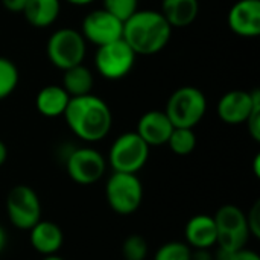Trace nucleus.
Segmentation results:
<instances>
[{
  "mask_svg": "<svg viewBox=\"0 0 260 260\" xmlns=\"http://www.w3.org/2000/svg\"><path fill=\"white\" fill-rule=\"evenodd\" d=\"M172 129H174V125L165 111L151 110L139 119L136 133L151 148V146L166 145Z\"/></svg>",
  "mask_w": 260,
  "mask_h": 260,
  "instance_id": "4468645a",
  "label": "nucleus"
},
{
  "mask_svg": "<svg viewBox=\"0 0 260 260\" xmlns=\"http://www.w3.org/2000/svg\"><path fill=\"white\" fill-rule=\"evenodd\" d=\"M245 216H247L250 236L254 239H260V200H257L251 206V209L248 210V213H245Z\"/></svg>",
  "mask_w": 260,
  "mask_h": 260,
  "instance_id": "a878e982",
  "label": "nucleus"
},
{
  "mask_svg": "<svg viewBox=\"0 0 260 260\" xmlns=\"http://www.w3.org/2000/svg\"><path fill=\"white\" fill-rule=\"evenodd\" d=\"M70 131L81 140L94 143L108 136L113 126V113L105 101L94 94L70 98L64 111Z\"/></svg>",
  "mask_w": 260,
  "mask_h": 260,
  "instance_id": "f257e3e1",
  "label": "nucleus"
},
{
  "mask_svg": "<svg viewBox=\"0 0 260 260\" xmlns=\"http://www.w3.org/2000/svg\"><path fill=\"white\" fill-rule=\"evenodd\" d=\"M66 171L70 180L76 184L90 186L104 177L107 171V158L93 148H76L66 158Z\"/></svg>",
  "mask_w": 260,
  "mask_h": 260,
  "instance_id": "9d476101",
  "label": "nucleus"
},
{
  "mask_svg": "<svg viewBox=\"0 0 260 260\" xmlns=\"http://www.w3.org/2000/svg\"><path fill=\"white\" fill-rule=\"evenodd\" d=\"M43 260H66V259L59 257L58 254H50V256H44V257H43Z\"/></svg>",
  "mask_w": 260,
  "mask_h": 260,
  "instance_id": "f704fd0d",
  "label": "nucleus"
},
{
  "mask_svg": "<svg viewBox=\"0 0 260 260\" xmlns=\"http://www.w3.org/2000/svg\"><path fill=\"white\" fill-rule=\"evenodd\" d=\"M192 248L186 242L172 241L163 244L154 254V260H190Z\"/></svg>",
  "mask_w": 260,
  "mask_h": 260,
  "instance_id": "5701e85b",
  "label": "nucleus"
},
{
  "mask_svg": "<svg viewBox=\"0 0 260 260\" xmlns=\"http://www.w3.org/2000/svg\"><path fill=\"white\" fill-rule=\"evenodd\" d=\"M104 9L125 23L139 11V0H104Z\"/></svg>",
  "mask_w": 260,
  "mask_h": 260,
  "instance_id": "393cba45",
  "label": "nucleus"
},
{
  "mask_svg": "<svg viewBox=\"0 0 260 260\" xmlns=\"http://www.w3.org/2000/svg\"><path fill=\"white\" fill-rule=\"evenodd\" d=\"M122 256L125 260H146L148 242L140 235L128 236L122 244Z\"/></svg>",
  "mask_w": 260,
  "mask_h": 260,
  "instance_id": "b1692460",
  "label": "nucleus"
},
{
  "mask_svg": "<svg viewBox=\"0 0 260 260\" xmlns=\"http://www.w3.org/2000/svg\"><path fill=\"white\" fill-rule=\"evenodd\" d=\"M70 96L61 85H46L35 98V107L44 117H59L69 105Z\"/></svg>",
  "mask_w": 260,
  "mask_h": 260,
  "instance_id": "a211bd4d",
  "label": "nucleus"
},
{
  "mask_svg": "<svg viewBox=\"0 0 260 260\" xmlns=\"http://www.w3.org/2000/svg\"><path fill=\"white\" fill-rule=\"evenodd\" d=\"M29 242L32 248L41 256L58 254L64 244V233L58 224L40 219L29 230Z\"/></svg>",
  "mask_w": 260,
  "mask_h": 260,
  "instance_id": "dca6fc26",
  "label": "nucleus"
},
{
  "mask_svg": "<svg viewBox=\"0 0 260 260\" xmlns=\"http://www.w3.org/2000/svg\"><path fill=\"white\" fill-rule=\"evenodd\" d=\"M172 35V27L158 11L139 9L123 23L122 38L136 55H155L161 52Z\"/></svg>",
  "mask_w": 260,
  "mask_h": 260,
  "instance_id": "f03ea898",
  "label": "nucleus"
},
{
  "mask_svg": "<svg viewBox=\"0 0 260 260\" xmlns=\"http://www.w3.org/2000/svg\"><path fill=\"white\" fill-rule=\"evenodd\" d=\"M216 224V245L224 251H239L247 247L250 236L247 216L235 204H225L213 215Z\"/></svg>",
  "mask_w": 260,
  "mask_h": 260,
  "instance_id": "20e7f679",
  "label": "nucleus"
},
{
  "mask_svg": "<svg viewBox=\"0 0 260 260\" xmlns=\"http://www.w3.org/2000/svg\"><path fill=\"white\" fill-rule=\"evenodd\" d=\"M260 104V91L232 90L221 96L216 105L218 117L227 125H242L248 119L253 108Z\"/></svg>",
  "mask_w": 260,
  "mask_h": 260,
  "instance_id": "f8f14e48",
  "label": "nucleus"
},
{
  "mask_svg": "<svg viewBox=\"0 0 260 260\" xmlns=\"http://www.w3.org/2000/svg\"><path fill=\"white\" fill-rule=\"evenodd\" d=\"M206 111V94L193 85L177 88L169 96L165 110L174 128H195L203 120Z\"/></svg>",
  "mask_w": 260,
  "mask_h": 260,
  "instance_id": "7ed1b4c3",
  "label": "nucleus"
},
{
  "mask_svg": "<svg viewBox=\"0 0 260 260\" xmlns=\"http://www.w3.org/2000/svg\"><path fill=\"white\" fill-rule=\"evenodd\" d=\"M184 239L192 250H210L216 245V224L213 216L200 213L184 225Z\"/></svg>",
  "mask_w": 260,
  "mask_h": 260,
  "instance_id": "2eb2a0df",
  "label": "nucleus"
},
{
  "mask_svg": "<svg viewBox=\"0 0 260 260\" xmlns=\"http://www.w3.org/2000/svg\"><path fill=\"white\" fill-rule=\"evenodd\" d=\"M27 0H2V5L9 11V12H23Z\"/></svg>",
  "mask_w": 260,
  "mask_h": 260,
  "instance_id": "c85d7f7f",
  "label": "nucleus"
},
{
  "mask_svg": "<svg viewBox=\"0 0 260 260\" xmlns=\"http://www.w3.org/2000/svg\"><path fill=\"white\" fill-rule=\"evenodd\" d=\"M61 12L59 0H27L23 15L26 21L34 27H49L52 26Z\"/></svg>",
  "mask_w": 260,
  "mask_h": 260,
  "instance_id": "6ab92c4d",
  "label": "nucleus"
},
{
  "mask_svg": "<svg viewBox=\"0 0 260 260\" xmlns=\"http://www.w3.org/2000/svg\"><path fill=\"white\" fill-rule=\"evenodd\" d=\"M190 260H213L209 250H192Z\"/></svg>",
  "mask_w": 260,
  "mask_h": 260,
  "instance_id": "c756f323",
  "label": "nucleus"
},
{
  "mask_svg": "<svg viewBox=\"0 0 260 260\" xmlns=\"http://www.w3.org/2000/svg\"><path fill=\"white\" fill-rule=\"evenodd\" d=\"M253 169H254V175L260 178V154H257L254 157V161H253Z\"/></svg>",
  "mask_w": 260,
  "mask_h": 260,
  "instance_id": "473e14b6",
  "label": "nucleus"
},
{
  "mask_svg": "<svg viewBox=\"0 0 260 260\" xmlns=\"http://www.w3.org/2000/svg\"><path fill=\"white\" fill-rule=\"evenodd\" d=\"M105 198L114 213L120 216L133 215L142 206L143 184L137 174L113 172L105 184Z\"/></svg>",
  "mask_w": 260,
  "mask_h": 260,
  "instance_id": "39448f33",
  "label": "nucleus"
},
{
  "mask_svg": "<svg viewBox=\"0 0 260 260\" xmlns=\"http://www.w3.org/2000/svg\"><path fill=\"white\" fill-rule=\"evenodd\" d=\"M41 210L40 197L30 186L17 184L8 192L6 212L15 229L29 232L41 219Z\"/></svg>",
  "mask_w": 260,
  "mask_h": 260,
  "instance_id": "6e6552de",
  "label": "nucleus"
},
{
  "mask_svg": "<svg viewBox=\"0 0 260 260\" xmlns=\"http://www.w3.org/2000/svg\"><path fill=\"white\" fill-rule=\"evenodd\" d=\"M6 245H8V233H6V230L0 225V253L6 248Z\"/></svg>",
  "mask_w": 260,
  "mask_h": 260,
  "instance_id": "7c9ffc66",
  "label": "nucleus"
},
{
  "mask_svg": "<svg viewBox=\"0 0 260 260\" xmlns=\"http://www.w3.org/2000/svg\"><path fill=\"white\" fill-rule=\"evenodd\" d=\"M66 2L70 5H75V6H87V5L93 3L94 0H66Z\"/></svg>",
  "mask_w": 260,
  "mask_h": 260,
  "instance_id": "72a5a7b5",
  "label": "nucleus"
},
{
  "mask_svg": "<svg viewBox=\"0 0 260 260\" xmlns=\"http://www.w3.org/2000/svg\"><path fill=\"white\" fill-rule=\"evenodd\" d=\"M136 56L137 55L128 43L120 38L98 47L94 53V67L102 78L117 81L125 78L133 70Z\"/></svg>",
  "mask_w": 260,
  "mask_h": 260,
  "instance_id": "1a4fd4ad",
  "label": "nucleus"
},
{
  "mask_svg": "<svg viewBox=\"0 0 260 260\" xmlns=\"http://www.w3.org/2000/svg\"><path fill=\"white\" fill-rule=\"evenodd\" d=\"M245 125L248 128V134L254 142H260V104L253 108L248 119L245 120Z\"/></svg>",
  "mask_w": 260,
  "mask_h": 260,
  "instance_id": "cd10ccee",
  "label": "nucleus"
},
{
  "mask_svg": "<svg viewBox=\"0 0 260 260\" xmlns=\"http://www.w3.org/2000/svg\"><path fill=\"white\" fill-rule=\"evenodd\" d=\"M93 73L84 66H75L64 70L61 87L67 91L70 98H78L84 94H90L93 88Z\"/></svg>",
  "mask_w": 260,
  "mask_h": 260,
  "instance_id": "aec40b11",
  "label": "nucleus"
},
{
  "mask_svg": "<svg viewBox=\"0 0 260 260\" xmlns=\"http://www.w3.org/2000/svg\"><path fill=\"white\" fill-rule=\"evenodd\" d=\"M81 34L85 41L99 47L122 38L123 21H120L104 8L94 9L84 17Z\"/></svg>",
  "mask_w": 260,
  "mask_h": 260,
  "instance_id": "9b49d317",
  "label": "nucleus"
},
{
  "mask_svg": "<svg viewBox=\"0 0 260 260\" xmlns=\"http://www.w3.org/2000/svg\"><path fill=\"white\" fill-rule=\"evenodd\" d=\"M229 27L244 38H254L260 34V0H239L227 15Z\"/></svg>",
  "mask_w": 260,
  "mask_h": 260,
  "instance_id": "ddd939ff",
  "label": "nucleus"
},
{
  "mask_svg": "<svg viewBox=\"0 0 260 260\" xmlns=\"http://www.w3.org/2000/svg\"><path fill=\"white\" fill-rule=\"evenodd\" d=\"M166 145L177 155H189L197 148V136L193 128H174Z\"/></svg>",
  "mask_w": 260,
  "mask_h": 260,
  "instance_id": "412c9836",
  "label": "nucleus"
},
{
  "mask_svg": "<svg viewBox=\"0 0 260 260\" xmlns=\"http://www.w3.org/2000/svg\"><path fill=\"white\" fill-rule=\"evenodd\" d=\"M18 67L5 56H0V101L9 98L18 87Z\"/></svg>",
  "mask_w": 260,
  "mask_h": 260,
  "instance_id": "4be33fe9",
  "label": "nucleus"
},
{
  "mask_svg": "<svg viewBox=\"0 0 260 260\" xmlns=\"http://www.w3.org/2000/svg\"><path fill=\"white\" fill-rule=\"evenodd\" d=\"M46 53L50 64L64 72L84 62L87 53V41L81 30L62 27L55 30L47 40Z\"/></svg>",
  "mask_w": 260,
  "mask_h": 260,
  "instance_id": "0eeeda50",
  "label": "nucleus"
},
{
  "mask_svg": "<svg viewBox=\"0 0 260 260\" xmlns=\"http://www.w3.org/2000/svg\"><path fill=\"white\" fill-rule=\"evenodd\" d=\"M6 160H8V148H6V145L0 140V168L6 163Z\"/></svg>",
  "mask_w": 260,
  "mask_h": 260,
  "instance_id": "2f4dec72",
  "label": "nucleus"
},
{
  "mask_svg": "<svg viewBox=\"0 0 260 260\" xmlns=\"http://www.w3.org/2000/svg\"><path fill=\"white\" fill-rule=\"evenodd\" d=\"M216 260H260V256L256 251L248 250L247 247L242 248V250H239V251H235V253L224 251V250H219L218 248Z\"/></svg>",
  "mask_w": 260,
  "mask_h": 260,
  "instance_id": "bb28decb",
  "label": "nucleus"
},
{
  "mask_svg": "<svg viewBox=\"0 0 260 260\" xmlns=\"http://www.w3.org/2000/svg\"><path fill=\"white\" fill-rule=\"evenodd\" d=\"M149 149L151 148L136 131L123 133L113 142L107 165L111 166L113 172L137 174L148 163Z\"/></svg>",
  "mask_w": 260,
  "mask_h": 260,
  "instance_id": "423d86ee",
  "label": "nucleus"
},
{
  "mask_svg": "<svg viewBox=\"0 0 260 260\" xmlns=\"http://www.w3.org/2000/svg\"><path fill=\"white\" fill-rule=\"evenodd\" d=\"M200 14L198 0H161V15L171 27H187Z\"/></svg>",
  "mask_w": 260,
  "mask_h": 260,
  "instance_id": "f3484780",
  "label": "nucleus"
}]
</instances>
